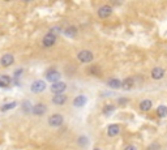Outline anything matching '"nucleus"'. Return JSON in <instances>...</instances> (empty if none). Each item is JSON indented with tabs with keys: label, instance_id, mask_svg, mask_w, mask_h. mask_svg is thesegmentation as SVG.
I'll use <instances>...</instances> for the list:
<instances>
[{
	"label": "nucleus",
	"instance_id": "19",
	"mask_svg": "<svg viewBox=\"0 0 167 150\" xmlns=\"http://www.w3.org/2000/svg\"><path fill=\"white\" fill-rule=\"evenodd\" d=\"M76 31H77V29L74 28V26H71V28H68L67 30H65V34H67L68 37H73V35L76 34Z\"/></svg>",
	"mask_w": 167,
	"mask_h": 150
},
{
	"label": "nucleus",
	"instance_id": "22",
	"mask_svg": "<svg viewBox=\"0 0 167 150\" xmlns=\"http://www.w3.org/2000/svg\"><path fill=\"white\" fill-rule=\"evenodd\" d=\"M78 143H81V145H82V146H85V145H86V143H88V140H86V137H81V138L80 140H78Z\"/></svg>",
	"mask_w": 167,
	"mask_h": 150
},
{
	"label": "nucleus",
	"instance_id": "4",
	"mask_svg": "<svg viewBox=\"0 0 167 150\" xmlns=\"http://www.w3.org/2000/svg\"><path fill=\"white\" fill-rule=\"evenodd\" d=\"M44 89H46V84L41 80H38V81H35V82L31 84V91L33 93H42Z\"/></svg>",
	"mask_w": 167,
	"mask_h": 150
},
{
	"label": "nucleus",
	"instance_id": "14",
	"mask_svg": "<svg viewBox=\"0 0 167 150\" xmlns=\"http://www.w3.org/2000/svg\"><path fill=\"white\" fill-rule=\"evenodd\" d=\"M107 85L110 87H112V89H120L122 87V81L117 80V78H111V80H109Z\"/></svg>",
	"mask_w": 167,
	"mask_h": 150
},
{
	"label": "nucleus",
	"instance_id": "17",
	"mask_svg": "<svg viewBox=\"0 0 167 150\" xmlns=\"http://www.w3.org/2000/svg\"><path fill=\"white\" fill-rule=\"evenodd\" d=\"M157 115L161 116V117L167 116V107L166 106H159L158 108H157Z\"/></svg>",
	"mask_w": 167,
	"mask_h": 150
},
{
	"label": "nucleus",
	"instance_id": "9",
	"mask_svg": "<svg viewBox=\"0 0 167 150\" xmlns=\"http://www.w3.org/2000/svg\"><path fill=\"white\" fill-rule=\"evenodd\" d=\"M65 102H67V95H64V94H55V95L52 97V103L54 104L63 106Z\"/></svg>",
	"mask_w": 167,
	"mask_h": 150
},
{
	"label": "nucleus",
	"instance_id": "7",
	"mask_svg": "<svg viewBox=\"0 0 167 150\" xmlns=\"http://www.w3.org/2000/svg\"><path fill=\"white\" fill-rule=\"evenodd\" d=\"M46 111H47V107H46L43 103H38L33 107V114H34V115H38V116L44 115Z\"/></svg>",
	"mask_w": 167,
	"mask_h": 150
},
{
	"label": "nucleus",
	"instance_id": "25",
	"mask_svg": "<svg viewBox=\"0 0 167 150\" xmlns=\"http://www.w3.org/2000/svg\"><path fill=\"white\" fill-rule=\"evenodd\" d=\"M94 150H99V149H94Z\"/></svg>",
	"mask_w": 167,
	"mask_h": 150
},
{
	"label": "nucleus",
	"instance_id": "24",
	"mask_svg": "<svg viewBox=\"0 0 167 150\" xmlns=\"http://www.w3.org/2000/svg\"><path fill=\"white\" fill-rule=\"evenodd\" d=\"M124 150H137V149H136V146H133V145H128Z\"/></svg>",
	"mask_w": 167,
	"mask_h": 150
},
{
	"label": "nucleus",
	"instance_id": "2",
	"mask_svg": "<svg viewBox=\"0 0 167 150\" xmlns=\"http://www.w3.org/2000/svg\"><path fill=\"white\" fill-rule=\"evenodd\" d=\"M63 122H64V119H63L61 114H54V115H51L48 117V124L51 127H60L63 124Z\"/></svg>",
	"mask_w": 167,
	"mask_h": 150
},
{
	"label": "nucleus",
	"instance_id": "1",
	"mask_svg": "<svg viewBox=\"0 0 167 150\" xmlns=\"http://www.w3.org/2000/svg\"><path fill=\"white\" fill-rule=\"evenodd\" d=\"M77 59L81 61V63H90L93 60V52L89 50H82L78 52Z\"/></svg>",
	"mask_w": 167,
	"mask_h": 150
},
{
	"label": "nucleus",
	"instance_id": "23",
	"mask_svg": "<svg viewBox=\"0 0 167 150\" xmlns=\"http://www.w3.org/2000/svg\"><path fill=\"white\" fill-rule=\"evenodd\" d=\"M90 72L93 74H99V68H98V67H91L90 68Z\"/></svg>",
	"mask_w": 167,
	"mask_h": 150
},
{
	"label": "nucleus",
	"instance_id": "10",
	"mask_svg": "<svg viewBox=\"0 0 167 150\" xmlns=\"http://www.w3.org/2000/svg\"><path fill=\"white\" fill-rule=\"evenodd\" d=\"M0 63H1L3 67H9V65H12L15 63V58H13V55H11V54H5L4 56L1 58Z\"/></svg>",
	"mask_w": 167,
	"mask_h": 150
},
{
	"label": "nucleus",
	"instance_id": "16",
	"mask_svg": "<svg viewBox=\"0 0 167 150\" xmlns=\"http://www.w3.org/2000/svg\"><path fill=\"white\" fill-rule=\"evenodd\" d=\"M132 86H133V80L132 78H125V80L122 82V87L123 89H125V90H129Z\"/></svg>",
	"mask_w": 167,
	"mask_h": 150
},
{
	"label": "nucleus",
	"instance_id": "11",
	"mask_svg": "<svg viewBox=\"0 0 167 150\" xmlns=\"http://www.w3.org/2000/svg\"><path fill=\"white\" fill-rule=\"evenodd\" d=\"M163 76H165V69L161 67H155L154 69L152 71V77L154 78V80H161Z\"/></svg>",
	"mask_w": 167,
	"mask_h": 150
},
{
	"label": "nucleus",
	"instance_id": "13",
	"mask_svg": "<svg viewBox=\"0 0 167 150\" xmlns=\"http://www.w3.org/2000/svg\"><path fill=\"white\" fill-rule=\"evenodd\" d=\"M152 106H153L152 100L144 99V100H141V103H140V110L144 111V112H146V111H149L150 108H152Z\"/></svg>",
	"mask_w": 167,
	"mask_h": 150
},
{
	"label": "nucleus",
	"instance_id": "20",
	"mask_svg": "<svg viewBox=\"0 0 167 150\" xmlns=\"http://www.w3.org/2000/svg\"><path fill=\"white\" fill-rule=\"evenodd\" d=\"M114 110H115V107H114L112 104H107V106L103 108V114H104V115H110Z\"/></svg>",
	"mask_w": 167,
	"mask_h": 150
},
{
	"label": "nucleus",
	"instance_id": "5",
	"mask_svg": "<svg viewBox=\"0 0 167 150\" xmlns=\"http://www.w3.org/2000/svg\"><path fill=\"white\" fill-rule=\"evenodd\" d=\"M111 13H112V8H111L110 5H103V7H101V8L98 9V16H99L101 18L109 17Z\"/></svg>",
	"mask_w": 167,
	"mask_h": 150
},
{
	"label": "nucleus",
	"instance_id": "8",
	"mask_svg": "<svg viewBox=\"0 0 167 150\" xmlns=\"http://www.w3.org/2000/svg\"><path fill=\"white\" fill-rule=\"evenodd\" d=\"M59 78H60V73L58 71H48L46 73V80L51 81V82H58Z\"/></svg>",
	"mask_w": 167,
	"mask_h": 150
},
{
	"label": "nucleus",
	"instance_id": "6",
	"mask_svg": "<svg viewBox=\"0 0 167 150\" xmlns=\"http://www.w3.org/2000/svg\"><path fill=\"white\" fill-rule=\"evenodd\" d=\"M55 42H56V37H55L54 34L48 33V34L44 35V38H43V46L44 47H51V46L55 44Z\"/></svg>",
	"mask_w": 167,
	"mask_h": 150
},
{
	"label": "nucleus",
	"instance_id": "15",
	"mask_svg": "<svg viewBox=\"0 0 167 150\" xmlns=\"http://www.w3.org/2000/svg\"><path fill=\"white\" fill-rule=\"evenodd\" d=\"M86 103V98H85L84 95H78L74 98V100H73V104L76 107H81V106H84V104Z\"/></svg>",
	"mask_w": 167,
	"mask_h": 150
},
{
	"label": "nucleus",
	"instance_id": "12",
	"mask_svg": "<svg viewBox=\"0 0 167 150\" xmlns=\"http://www.w3.org/2000/svg\"><path fill=\"white\" fill-rule=\"evenodd\" d=\"M119 132H120V127L117 125V124H111V125L109 127V129H107V135H109L110 137L117 136Z\"/></svg>",
	"mask_w": 167,
	"mask_h": 150
},
{
	"label": "nucleus",
	"instance_id": "21",
	"mask_svg": "<svg viewBox=\"0 0 167 150\" xmlns=\"http://www.w3.org/2000/svg\"><path fill=\"white\" fill-rule=\"evenodd\" d=\"M16 102H11V103H7L5 106H3L1 107V111H7V110H11V108H13V107H16Z\"/></svg>",
	"mask_w": 167,
	"mask_h": 150
},
{
	"label": "nucleus",
	"instance_id": "18",
	"mask_svg": "<svg viewBox=\"0 0 167 150\" xmlns=\"http://www.w3.org/2000/svg\"><path fill=\"white\" fill-rule=\"evenodd\" d=\"M9 84H11V78L8 76H0V86L5 87V86H8Z\"/></svg>",
	"mask_w": 167,
	"mask_h": 150
},
{
	"label": "nucleus",
	"instance_id": "3",
	"mask_svg": "<svg viewBox=\"0 0 167 150\" xmlns=\"http://www.w3.org/2000/svg\"><path fill=\"white\" fill-rule=\"evenodd\" d=\"M67 89V85L64 82H61V81H58V82H54L51 86V91L54 94H61L63 91Z\"/></svg>",
	"mask_w": 167,
	"mask_h": 150
}]
</instances>
